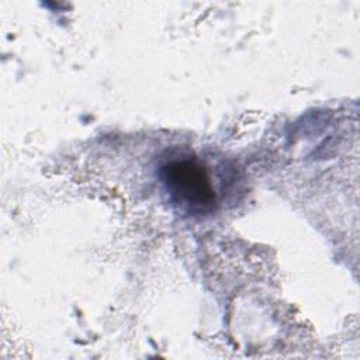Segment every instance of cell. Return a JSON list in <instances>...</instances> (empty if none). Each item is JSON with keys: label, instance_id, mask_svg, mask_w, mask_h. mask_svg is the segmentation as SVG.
<instances>
[{"label": "cell", "instance_id": "6da1fadb", "mask_svg": "<svg viewBox=\"0 0 360 360\" xmlns=\"http://www.w3.org/2000/svg\"><path fill=\"white\" fill-rule=\"evenodd\" d=\"M166 190L173 202L191 212H205L215 202V191L202 166L193 160H179L162 169Z\"/></svg>", "mask_w": 360, "mask_h": 360}]
</instances>
